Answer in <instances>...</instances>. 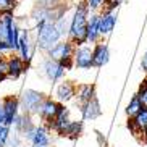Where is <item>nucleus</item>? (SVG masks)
<instances>
[{
	"mask_svg": "<svg viewBox=\"0 0 147 147\" xmlns=\"http://www.w3.org/2000/svg\"><path fill=\"white\" fill-rule=\"evenodd\" d=\"M50 129H49L45 125H36L34 129H31L29 133H26L23 136L24 141L31 142V146H44V147H49L50 144Z\"/></svg>",
	"mask_w": 147,
	"mask_h": 147,
	"instance_id": "nucleus-4",
	"label": "nucleus"
},
{
	"mask_svg": "<svg viewBox=\"0 0 147 147\" xmlns=\"http://www.w3.org/2000/svg\"><path fill=\"white\" fill-rule=\"evenodd\" d=\"M21 141H23V136H21V134L15 133L13 136L10 134L8 142H7V146H5V147H20V146H21Z\"/></svg>",
	"mask_w": 147,
	"mask_h": 147,
	"instance_id": "nucleus-28",
	"label": "nucleus"
},
{
	"mask_svg": "<svg viewBox=\"0 0 147 147\" xmlns=\"http://www.w3.org/2000/svg\"><path fill=\"white\" fill-rule=\"evenodd\" d=\"M81 113H82V118L87 121H94L102 115V108H100V104L97 97H94L92 100H89L87 104L81 105Z\"/></svg>",
	"mask_w": 147,
	"mask_h": 147,
	"instance_id": "nucleus-14",
	"label": "nucleus"
},
{
	"mask_svg": "<svg viewBox=\"0 0 147 147\" xmlns=\"http://www.w3.org/2000/svg\"><path fill=\"white\" fill-rule=\"evenodd\" d=\"M5 79H7V74H3L2 71H0V82H2V81H5Z\"/></svg>",
	"mask_w": 147,
	"mask_h": 147,
	"instance_id": "nucleus-35",
	"label": "nucleus"
},
{
	"mask_svg": "<svg viewBox=\"0 0 147 147\" xmlns=\"http://www.w3.org/2000/svg\"><path fill=\"white\" fill-rule=\"evenodd\" d=\"M71 123V120H69V110L63 105L60 110V113L57 115V118L52 121V125H50V129H53L58 136H63V133H65V129L68 128V125Z\"/></svg>",
	"mask_w": 147,
	"mask_h": 147,
	"instance_id": "nucleus-11",
	"label": "nucleus"
},
{
	"mask_svg": "<svg viewBox=\"0 0 147 147\" xmlns=\"http://www.w3.org/2000/svg\"><path fill=\"white\" fill-rule=\"evenodd\" d=\"M142 102H141V99H139L138 94H134L133 97L129 99V102H128V105H126V115H128V118H133L136 117L141 110H142Z\"/></svg>",
	"mask_w": 147,
	"mask_h": 147,
	"instance_id": "nucleus-21",
	"label": "nucleus"
},
{
	"mask_svg": "<svg viewBox=\"0 0 147 147\" xmlns=\"http://www.w3.org/2000/svg\"><path fill=\"white\" fill-rule=\"evenodd\" d=\"M20 28H18L16 21L15 20H11L8 24V45L11 47V50L13 52H18V47H20Z\"/></svg>",
	"mask_w": 147,
	"mask_h": 147,
	"instance_id": "nucleus-20",
	"label": "nucleus"
},
{
	"mask_svg": "<svg viewBox=\"0 0 147 147\" xmlns=\"http://www.w3.org/2000/svg\"><path fill=\"white\" fill-rule=\"evenodd\" d=\"M18 53H20V58H21L24 63H29L31 58H32V52H31V37L28 34V31H24L20 37V47H18Z\"/></svg>",
	"mask_w": 147,
	"mask_h": 147,
	"instance_id": "nucleus-18",
	"label": "nucleus"
},
{
	"mask_svg": "<svg viewBox=\"0 0 147 147\" xmlns=\"http://www.w3.org/2000/svg\"><path fill=\"white\" fill-rule=\"evenodd\" d=\"M99 26H100V36L112 34V31L117 26V15H115V11H102L99 18Z\"/></svg>",
	"mask_w": 147,
	"mask_h": 147,
	"instance_id": "nucleus-12",
	"label": "nucleus"
},
{
	"mask_svg": "<svg viewBox=\"0 0 147 147\" xmlns=\"http://www.w3.org/2000/svg\"><path fill=\"white\" fill-rule=\"evenodd\" d=\"M99 13H92L89 16V24H87V42L91 44H97L99 39L102 37L100 36V26H99Z\"/></svg>",
	"mask_w": 147,
	"mask_h": 147,
	"instance_id": "nucleus-17",
	"label": "nucleus"
},
{
	"mask_svg": "<svg viewBox=\"0 0 147 147\" xmlns=\"http://www.w3.org/2000/svg\"><path fill=\"white\" fill-rule=\"evenodd\" d=\"M74 53V47L71 40H63V42H58L55 47H52L47 52L49 58L58 61V63H63L66 60H71Z\"/></svg>",
	"mask_w": 147,
	"mask_h": 147,
	"instance_id": "nucleus-7",
	"label": "nucleus"
},
{
	"mask_svg": "<svg viewBox=\"0 0 147 147\" xmlns=\"http://www.w3.org/2000/svg\"><path fill=\"white\" fill-rule=\"evenodd\" d=\"M74 66L79 69H89L94 66V55H92V47L89 45H78L73 53Z\"/></svg>",
	"mask_w": 147,
	"mask_h": 147,
	"instance_id": "nucleus-6",
	"label": "nucleus"
},
{
	"mask_svg": "<svg viewBox=\"0 0 147 147\" xmlns=\"http://www.w3.org/2000/svg\"><path fill=\"white\" fill-rule=\"evenodd\" d=\"M61 107L63 104H60L58 100H53V99H47L42 102V107L39 110V117L42 121H45V126H47L49 129H50V125H52V121L57 118V115L60 113Z\"/></svg>",
	"mask_w": 147,
	"mask_h": 147,
	"instance_id": "nucleus-5",
	"label": "nucleus"
},
{
	"mask_svg": "<svg viewBox=\"0 0 147 147\" xmlns=\"http://www.w3.org/2000/svg\"><path fill=\"white\" fill-rule=\"evenodd\" d=\"M0 125H5V112H3V105L0 102Z\"/></svg>",
	"mask_w": 147,
	"mask_h": 147,
	"instance_id": "nucleus-34",
	"label": "nucleus"
},
{
	"mask_svg": "<svg viewBox=\"0 0 147 147\" xmlns=\"http://www.w3.org/2000/svg\"><path fill=\"white\" fill-rule=\"evenodd\" d=\"M39 5L40 7H45V8H53L57 5H60L57 0H39Z\"/></svg>",
	"mask_w": 147,
	"mask_h": 147,
	"instance_id": "nucleus-29",
	"label": "nucleus"
},
{
	"mask_svg": "<svg viewBox=\"0 0 147 147\" xmlns=\"http://www.w3.org/2000/svg\"><path fill=\"white\" fill-rule=\"evenodd\" d=\"M121 2H123V0H107V3H105V8H107V10H113V11H115Z\"/></svg>",
	"mask_w": 147,
	"mask_h": 147,
	"instance_id": "nucleus-30",
	"label": "nucleus"
},
{
	"mask_svg": "<svg viewBox=\"0 0 147 147\" xmlns=\"http://www.w3.org/2000/svg\"><path fill=\"white\" fill-rule=\"evenodd\" d=\"M95 97V86L94 84H79L76 87V95H74V99L78 100L79 105H84L87 104L89 100H92Z\"/></svg>",
	"mask_w": 147,
	"mask_h": 147,
	"instance_id": "nucleus-16",
	"label": "nucleus"
},
{
	"mask_svg": "<svg viewBox=\"0 0 147 147\" xmlns=\"http://www.w3.org/2000/svg\"><path fill=\"white\" fill-rule=\"evenodd\" d=\"M0 147H5V146H2V144H0Z\"/></svg>",
	"mask_w": 147,
	"mask_h": 147,
	"instance_id": "nucleus-39",
	"label": "nucleus"
},
{
	"mask_svg": "<svg viewBox=\"0 0 147 147\" xmlns=\"http://www.w3.org/2000/svg\"><path fill=\"white\" fill-rule=\"evenodd\" d=\"M55 26H57V29L60 31V34H61V37H66V36L69 34V26H71V18L69 20H66V16L65 15H61L58 20L55 21Z\"/></svg>",
	"mask_w": 147,
	"mask_h": 147,
	"instance_id": "nucleus-23",
	"label": "nucleus"
},
{
	"mask_svg": "<svg viewBox=\"0 0 147 147\" xmlns=\"http://www.w3.org/2000/svg\"><path fill=\"white\" fill-rule=\"evenodd\" d=\"M16 7V0H0V15L11 13Z\"/></svg>",
	"mask_w": 147,
	"mask_h": 147,
	"instance_id": "nucleus-25",
	"label": "nucleus"
},
{
	"mask_svg": "<svg viewBox=\"0 0 147 147\" xmlns=\"http://www.w3.org/2000/svg\"><path fill=\"white\" fill-rule=\"evenodd\" d=\"M84 3H86V7L89 8L91 13H97L99 10H104L107 0H84Z\"/></svg>",
	"mask_w": 147,
	"mask_h": 147,
	"instance_id": "nucleus-24",
	"label": "nucleus"
},
{
	"mask_svg": "<svg viewBox=\"0 0 147 147\" xmlns=\"http://www.w3.org/2000/svg\"><path fill=\"white\" fill-rule=\"evenodd\" d=\"M55 95H57V100L60 104H66L71 99H74V95H76V86L69 81H63L60 86L57 87Z\"/></svg>",
	"mask_w": 147,
	"mask_h": 147,
	"instance_id": "nucleus-15",
	"label": "nucleus"
},
{
	"mask_svg": "<svg viewBox=\"0 0 147 147\" xmlns=\"http://www.w3.org/2000/svg\"><path fill=\"white\" fill-rule=\"evenodd\" d=\"M45 100L42 92L34 91V89H26V91L21 94V99H20V107L23 108L24 113H29V115H39V110L42 107V102Z\"/></svg>",
	"mask_w": 147,
	"mask_h": 147,
	"instance_id": "nucleus-3",
	"label": "nucleus"
},
{
	"mask_svg": "<svg viewBox=\"0 0 147 147\" xmlns=\"http://www.w3.org/2000/svg\"><path fill=\"white\" fill-rule=\"evenodd\" d=\"M8 138H10V126L0 125V144H2V146H7Z\"/></svg>",
	"mask_w": 147,
	"mask_h": 147,
	"instance_id": "nucleus-27",
	"label": "nucleus"
},
{
	"mask_svg": "<svg viewBox=\"0 0 147 147\" xmlns=\"http://www.w3.org/2000/svg\"><path fill=\"white\" fill-rule=\"evenodd\" d=\"M0 71L3 74H8V60L0 58Z\"/></svg>",
	"mask_w": 147,
	"mask_h": 147,
	"instance_id": "nucleus-32",
	"label": "nucleus"
},
{
	"mask_svg": "<svg viewBox=\"0 0 147 147\" xmlns=\"http://www.w3.org/2000/svg\"><path fill=\"white\" fill-rule=\"evenodd\" d=\"M141 68H142L144 73H147V52L142 55V60H141Z\"/></svg>",
	"mask_w": 147,
	"mask_h": 147,
	"instance_id": "nucleus-33",
	"label": "nucleus"
},
{
	"mask_svg": "<svg viewBox=\"0 0 147 147\" xmlns=\"http://www.w3.org/2000/svg\"><path fill=\"white\" fill-rule=\"evenodd\" d=\"M10 52H13V50L8 45V42H0V55L3 57L5 53H10Z\"/></svg>",
	"mask_w": 147,
	"mask_h": 147,
	"instance_id": "nucleus-31",
	"label": "nucleus"
},
{
	"mask_svg": "<svg viewBox=\"0 0 147 147\" xmlns=\"http://www.w3.org/2000/svg\"><path fill=\"white\" fill-rule=\"evenodd\" d=\"M36 31H37V47H39L42 52H49V50L52 47H55L61 39L60 31L57 29L53 21L39 23V24L36 26Z\"/></svg>",
	"mask_w": 147,
	"mask_h": 147,
	"instance_id": "nucleus-2",
	"label": "nucleus"
},
{
	"mask_svg": "<svg viewBox=\"0 0 147 147\" xmlns=\"http://www.w3.org/2000/svg\"><path fill=\"white\" fill-rule=\"evenodd\" d=\"M26 71V63L18 57H11L8 60V74L7 78H11V79H18L23 73Z\"/></svg>",
	"mask_w": 147,
	"mask_h": 147,
	"instance_id": "nucleus-19",
	"label": "nucleus"
},
{
	"mask_svg": "<svg viewBox=\"0 0 147 147\" xmlns=\"http://www.w3.org/2000/svg\"><path fill=\"white\" fill-rule=\"evenodd\" d=\"M138 95H139V99H141V102H142V107L147 108V79L141 84V87H139V91H138Z\"/></svg>",
	"mask_w": 147,
	"mask_h": 147,
	"instance_id": "nucleus-26",
	"label": "nucleus"
},
{
	"mask_svg": "<svg viewBox=\"0 0 147 147\" xmlns=\"http://www.w3.org/2000/svg\"><path fill=\"white\" fill-rule=\"evenodd\" d=\"M3 105V112H5V125L7 126H13L16 117L20 115V99L15 95H8L2 100Z\"/></svg>",
	"mask_w": 147,
	"mask_h": 147,
	"instance_id": "nucleus-9",
	"label": "nucleus"
},
{
	"mask_svg": "<svg viewBox=\"0 0 147 147\" xmlns=\"http://www.w3.org/2000/svg\"><path fill=\"white\" fill-rule=\"evenodd\" d=\"M31 147H44V146H31Z\"/></svg>",
	"mask_w": 147,
	"mask_h": 147,
	"instance_id": "nucleus-38",
	"label": "nucleus"
},
{
	"mask_svg": "<svg viewBox=\"0 0 147 147\" xmlns=\"http://www.w3.org/2000/svg\"><path fill=\"white\" fill-rule=\"evenodd\" d=\"M65 66L61 65V63H58V61H55V60H52V58H45L44 60V63H42V73H44V76L49 79V81H52V82H55V81H60L63 76H65Z\"/></svg>",
	"mask_w": 147,
	"mask_h": 147,
	"instance_id": "nucleus-8",
	"label": "nucleus"
},
{
	"mask_svg": "<svg viewBox=\"0 0 147 147\" xmlns=\"http://www.w3.org/2000/svg\"><path fill=\"white\" fill-rule=\"evenodd\" d=\"M68 2H78L79 3V2H82V0H68Z\"/></svg>",
	"mask_w": 147,
	"mask_h": 147,
	"instance_id": "nucleus-37",
	"label": "nucleus"
},
{
	"mask_svg": "<svg viewBox=\"0 0 147 147\" xmlns=\"http://www.w3.org/2000/svg\"><path fill=\"white\" fill-rule=\"evenodd\" d=\"M92 55H94V68H102L110 60V50L105 44L97 42L92 47Z\"/></svg>",
	"mask_w": 147,
	"mask_h": 147,
	"instance_id": "nucleus-13",
	"label": "nucleus"
},
{
	"mask_svg": "<svg viewBox=\"0 0 147 147\" xmlns=\"http://www.w3.org/2000/svg\"><path fill=\"white\" fill-rule=\"evenodd\" d=\"M142 141H144V142L147 144V129L144 131V134H142Z\"/></svg>",
	"mask_w": 147,
	"mask_h": 147,
	"instance_id": "nucleus-36",
	"label": "nucleus"
},
{
	"mask_svg": "<svg viewBox=\"0 0 147 147\" xmlns=\"http://www.w3.org/2000/svg\"><path fill=\"white\" fill-rule=\"evenodd\" d=\"M128 129L138 136V134H144V131L147 129V108H142L136 117L128 120Z\"/></svg>",
	"mask_w": 147,
	"mask_h": 147,
	"instance_id": "nucleus-10",
	"label": "nucleus"
},
{
	"mask_svg": "<svg viewBox=\"0 0 147 147\" xmlns=\"http://www.w3.org/2000/svg\"><path fill=\"white\" fill-rule=\"evenodd\" d=\"M82 133V121H73L68 125V128L65 129L61 138H69V139H76L79 138V134Z\"/></svg>",
	"mask_w": 147,
	"mask_h": 147,
	"instance_id": "nucleus-22",
	"label": "nucleus"
},
{
	"mask_svg": "<svg viewBox=\"0 0 147 147\" xmlns=\"http://www.w3.org/2000/svg\"><path fill=\"white\" fill-rule=\"evenodd\" d=\"M89 8L84 2H79L71 16V26H69V39L76 45H84L87 42V24H89Z\"/></svg>",
	"mask_w": 147,
	"mask_h": 147,
	"instance_id": "nucleus-1",
	"label": "nucleus"
}]
</instances>
